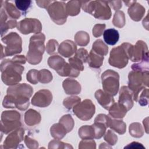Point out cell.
Returning <instances> with one entry per match:
<instances>
[{
  "label": "cell",
  "instance_id": "cell-50",
  "mask_svg": "<svg viewBox=\"0 0 149 149\" xmlns=\"http://www.w3.org/2000/svg\"><path fill=\"white\" fill-rule=\"evenodd\" d=\"M106 25L105 24H97L94 25L93 28V35L95 37H100L105 29Z\"/></svg>",
  "mask_w": 149,
  "mask_h": 149
},
{
  "label": "cell",
  "instance_id": "cell-5",
  "mask_svg": "<svg viewBox=\"0 0 149 149\" xmlns=\"http://www.w3.org/2000/svg\"><path fill=\"white\" fill-rule=\"evenodd\" d=\"M2 41L6 45L3 48L1 44V56L3 57L12 56L20 54L22 51V40L20 36L16 32H10L1 39Z\"/></svg>",
  "mask_w": 149,
  "mask_h": 149
},
{
  "label": "cell",
  "instance_id": "cell-20",
  "mask_svg": "<svg viewBox=\"0 0 149 149\" xmlns=\"http://www.w3.org/2000/svg\"><path fill=\"white\" fill-rule=\"evenodd\" d=\"M62 86L65 92L67 94L74 95L80 94L81 92V86L76 80L66 79L62 83Z\"/></svg>",
  "mask_w": 149,
  "mask_h": 149
},
{
  "label": "cell",
  "instance_id": "cell-58",
  "mask_svg": "<svg viewBox=\"0 0 149 149\" xmlns=\"http://www.w3.org/2000/svg\"><path fill=\"white\" fill-rule=\"evenodd\" d=\"M136 1H123V2L125 3V5H126V6L129 7L132 4H133Z\"/></svg>",
  "mask_w": 149,
  "mask_h": 149
},
{
  "label": "cell",
  "instance_id": "cell-33",
  "mask_svg": "<svg viewBox=\"0 0 149 149\" xmlns=\"http://www.w3.org/2000/svg\"><path fill=\"white\" fill-rule=\"evenodd\" d=\"M74 41L79 46H86L90 41L88 34L84 31H80L76 33L74 36Z\"/></svg>",
  "mask_w": 149,
  "mask_h": 149
},
{
  "label": "cell",
  "instance_id": "cell-42",
  "mask_svg": "<svg viewBox=\"0 0 149 149\" xmlns=\"http://www.w3.org/2000/svg\"><path fill=\"white\" fill-rule=\"evenodd\" d=\"M133 70H138L140 72L148 71V59H143L140 63H134L132 65Z\"/></svg>",
  "mask_w": 149,
  "mask_h": 149
},
{
  "label": "cell",
  "instance_id": "cell-6",
  "mask_svg": "<svg viewBox=\"0 0 149 149\" xmlns=\"http://www.w3.org/2000/svg\"><path fill=\"white\" fill-rule=\"evenodd\" d=\"M131 44L124 42L112 49L109 58V63L111 66L122 69L126 66L129 59V50Z\"/></svg>",
  "mask_w": 149,
  "mask_h": 149
},
{
  "label": "cell",
  "instance_id": "cell-55",
  "mask_svg": "<svg viewBox=\"0 0 149 149\" xmlns=\"http://www.w3.org/2000/svg\"><path fill=\"white\" fill-rule=\"evenodd\" d=\"M124 148H136V149H145V147L142 145V144L136 142V141H133L130 144H129L127 146H125Z\"/></svg>",
  "mask_w": 149,
  "mask_h": 149
},
{
  "label": "cell",
  "instance_id": "cell-30",
  "mask_svg": "<svg viewBox=\"0 0 149 149\" xmlns=\"http://www.w3.org/2000/svg\"><path fill=\"white\" fill-rule=\"evenodd\" d=\"M80 71L73 68L69 63L66 62L62 68L57 72V73L61 76H69L72 77H77L80 74Z\"/></svg>",
  "mask_w": 149,
  "mask_h": 149
},
{
  "label": "cell",
  "instance_id": "cell-16",
  "mask_svg": "<svg viewBox=\"0 0 149 149\" xmlns=\"http://www.w3.org/2000/svg\"><path fill=\"white\" fill-rule=\"evenodd\" d=\"M118 102L129 111L133 107V93L128 86H122L119 92Z\"/></svg>",
  "mask_w": 149,
  "mask_h": 149
},
{
  "label": "cell",
  "instance_id": "cell-14",
  "mask_svg": "<svg viewBox=\"0 0 149 149\" xmlns=\"http://www.w3.org/2000/svg\"><path fill=\"white\" fill-rule=\"evenodd\" d=\"M52 101V93L47 89H42L35 93L31 99V104L34 106L45 108L49 106Z\"/></svg>",
  "mask_w": 149,
  "mask_h": 149
},
{
  "label": "cell",
  "instance_id": "cell-44",
  "mask_svg": "<svg viewBox=\"0 0 149 149\" xmlns=\"http://www.w3.org/2000/svg\"><path fill=\"white\" fill-rule=\"evenodd\" d=\"M104 139L108 143L109 145L113 146L118 141V137L111 130H108L104 135Z\"/></svg>",
  "mask_w": 149,
  "mask_h": 149
},
{
  "label": "cell",
  "instance_id": "cell-24",
  "mask_svg": "<svg viewBox=\"0 0 149 149\" xmlns=\"http://www.w3.org/2000/svg\"><path fill=\"white\" fill-rule=\"evenodd\" d=\"M2 3L1 4V8H2L5 10L9 17L13 19H17L20 17L21 13L20 11L13 3L7 1H2Z\"/></svg>",
  "mask_w": 149,
  "mask_h": 149
},
{
  "label": "cell",
  "instance_id": "cell-12",
  "mask_svg": "<svg viewBox=\"0 0 149 149\" xmlns=\"http://www.w3.org/2000/svg\"><path fill=\"white\" fill-rule=\"evenodd\" d=\"M129 59L132 62L141 61L148 59V49L145 42L141 40L137 41L136 45H132L129 52Z\"/></svg>",
  "mask_w": 149,
  "mask_h": 149
},
{
  "label": "cell",
  "instance_id": "cell-8",
  "mask_svg": "<svg viewBox=\"0 0 149 149\" xmlns=\"http://www.w3.org/2000/svg\"><path fill=\"white\" fill-rule=\"evenodd\" d=\"M101 81L104 91L115 96L119 88V75L118 72L108 69L101 74Z\"/></svg>",
  "mask_w": 149,
  "mask_h": 149
},
{
  "label": "cell",
  "instance_id": "cell-19",
  "mask_svg": "<svg viewBox=\"0 0 149 149\" xmlns=\"http://www.w3.org/2000/svg\"><path fill=\"white\" fill-rule=\"evenodd\" d=\"M145 11L144 7L136 1L129 7L127 12L129 16L133 20L139 22L144 16Z\"/></svg>",
  "mask_w": 149,
  "mask_h": 149
},
{
  "label": "cell",
  "instance_id": "cell-39",
  "mask_svg": "<svg viewBox=\"0 0 149 149\" xmlns=\"http://www.w3.org/2000/svg\"><path fill=\"white\" fill-rule=\"evenodd\" d=\"M81 101L80 97L77 96H71L66 98L63 101V105L68 109H70Z\"/></svg>",
  "mask_w": 149,
  "mask_h": 149
},
{
  "label": "cell",
  "instance_id": "cell-41",
  "mask_svg": "<svg viewBox=\"0 0 149 149\" xmlns=\"http://www.w3.org/2000/svg\"><path fill=\"white\" fill-rule=\"evenodd\" d=\"M48 148H73L69 144L65 143L62 141H59V140L55 139L51 141L48 144Z\"/></svg>",
  "mask_w": 149,
  "mask_h": 149
},
{
  "label": "cell",
  "instance_id": "cell-2",
  "mask_svg": "<svg viewBox=\"0 0 149 149\" xmlns=\"http://www.w3.org/2000/svg\"><path fill=\"white\" fill-rule=\"evenodd\" d=\"M45 35L40 33L32 36L30 39L29 51L27 54V61L31 65H37L41 62L45 51Z\"/></svg>",
  "mask_w": 149,
  "mask_h": 149
},
{
  "label": "cell",
  "instance_id": "cell-53",
  "mask_svg": "<svg viewBox=\"0 0 149 149\" xmlns=\"http://www.w3.org/2000/svg\"><path fill=\"white\" fill-rule=\"evenodd\" d=\"M12 60L17 63H19L20 65H23L25 64L27 59L24 56V55H16L15 56H14Z\"/></svg>",
  "mask_w": 149,
  "mask_h": 149
},
{
  "label": "cell",
  "instance_id": "cell-23",
  "mask_svg": "<svg viewBox=\"0 0 149 149\" xmlns=\"http://www.w3.org/2000/svg\"><path fill=\"white\" fill-rule=\"evenodd\" d=\"M103 38L107 44L114 45L119 40V34L118 31L115 29H108L104 31Z\"/></svg>",
  "mask_w": 149,
  "mask_h": 149
},
{
  "label": "cell",
  "instance_id": "cell-22",
  "mask_svg": "<svg viewBox=\"0 0 149 149\" xmlns=\"http://www.w3.org/2000/svg\"><path fill=\"white\" fill-rule=\"evenodd\" d=\"M109 115L113 118L122 119L126 114V108L119 102H114L109 108Z\"/></svg>",
  "mask_w": 149,
  "mask_h": 149
},
{
  "label": "cell",
  "instance_id": "cell-28",
  "mask_svg": "<svg viewBox=\"0 0 149 149\" xmlns=\"http://www.w3.org/2000/svg\"><path fill=\"white\" fill-rule=\"evenodd\" d=\"M81 3L80 1H70L66 3V13L69 16H74L77 15L80 12Z\"/></svg>",
  "mask_w": 149,
  "mask_h": 149
},
{
  "label": "cell",
  "instance_id": "cell-35",
  "mask_svg": "<svg viewBox=\"0 0 149 149\" xmlns=\"http://www.w3.org/2000/svg\"><path fill=\"white\" fill-rule=\"evenodd\" d=\"M59 122L63 126L67 133L71 132L74 125L73 119L69 114H66L62 116L60 118Z\"/></svg>",
  "mask_w": 149,
  "mask_h": 149
},
{
  "label": "cell",
  "instance_id": "cell-45",
  "mask_svg": "<svg viewBox=\"0 0 149 149\" xmlns=\"http://www.w3.org/2000/svg\"><path fill=\"white\" fill-rule=\"evenodd\" d=\"M57 47L58 48V41L54 39H51L47 42L45 47V49L48 54L52 55L56 52Z\"/></svg>",
  "mask_w": 149,
  "mask_h": 149
},
{
  "label": "cell",
  "instance_id": "cell-48",
  "mask_svg": "<svg viewBox=\"0 0 149 149\" xmlns=\"http://www.w3.org/2000/svg\"><path fill=\"white\" fill-rule=\"evenodd\" d=\"M38 71L36 69H31L26 74L27 80L33 84H36L38 81L37 79V74Z\"/></svg>",
  "mask_w": 149,
  "mask_h": 149
},
{
  "label": "cell",
  "instance_id": "cell-1",
  "mask_svg": "<svg viewBox=\"0 0 149 149\" xmlns=\"http://www.w3.org/2000/svg\"><path fill=\"white\" fill-rule=\"evenodd\" d=\"M24 69V66L14 62L12 59H4L1 63L2 81L10 86L19 84L22 80V74Z\"/></svg>",
  "mask_w": 149,
  "mask_h": 149
},
{
  "label": "cell",
  "instance_id": "cell-4",
  "mask_svg": "<svg viewBox=\"0 0 149 149\" xmlns=\"http://www.w3.org/2000/svg\"><path fill=\"white\" fill-rule=\"evenodd\" d=\"M148 71L140 72L132 70L128 75V87L133 93V100L137 101L139 93L148 86Z\"/></svg>",
  "mask_w": 149,
  "mask_h": 149
},
{
  "label": "cell",
  "instance_id": "cell-3",
  "mask_svg": "<svg viewBox=\"0 0 149 149\" xmlns=\"http://www.w3.org/2000/svg\"><path fill=\"white\" fill-rule=\"evenodd\" d=\"M82 9L95 18L101 20H108L111 18L112 12L108 1H81Z\"/></svg>",
  "mask_w": 149,
  "mask_h": 149
},
{
  "label": "cell",
  "instance_id": "cell-38",
  "mask_svg": "<svg viewBox=\"0 0 149 149\" xmlns=\"http://www.w3.org/2000/svg\"><path fill=\"white\" fill-rule=\"evenodd\" d=\"M125 16L123 12L119 10H116L112 20L113 24L118 28H122L125 26Z\"/></svg>",
  "mask_w": 149,
  "mask_h": 149
},
{
  "label": "cell",
  "instance_id": "cell-21",
  "mask_svg": "<svg viewBox=\"0 0 149 149\" xmlns=\"http://www.w3.org/2000/svg\"><path fill=\"white\" fill-rule=\"evenodd\" d=\"M41 120V117L40 113L34 109H30L24 113V122L29 126L38 125L40 123Z\"/></svg>",
  "mask_w": 149,
  "mask_h": 149
},
{
  "label": "cell",
  "instance_id": "cell-47",
  "mask_svg": "<svg viewBox=\"0 0 149 149\" xmlns=\"http://www.w3.org/2000/svg\"><path fill=\"white\" fill-rule=\"evenodd\" d=\"M148 88L147 87L144 88L142 91L141 94L138 97L137 101L139 104L141 106H146L148 104Z\"/></svg>",
  "mask_w": 149,
  "mask_h": 149
},
{
  "label": "cell",
  "instance_id": "cell-43",
  "mask_svg": "<svg viewBox=\"0 0 149 149\" xmlns=\"http://www.w3.org/2000/svg\"><path fill=\"white\" fill-rule=\"evenodd\" d=\"M17 23L16 20H9L6 21L5 23L1 25V36L2 37L4 34H5L7 31L10 29H13L17 27Z\"/></svg>",
  "mask_w": 149,
  "mask_h": 149
},
{
  "label": "cell",
  "instance_id": "cell-32",
  "mask_svg": "<svg viewBox=\"0 0 149 149\" xmlns=\"http://www.w3.org/2000/svg\"><path fill=\"white\" fill-rule=\"evenodd\" d=\"M79 135L81 139H94V131L92 125L82 126L79 129Z\"/></svg>",
  "mask_w": 149,
  "mask_h": 149
},
{
  "label": "cell",
  "instance_id": "cell-9",
  "mask_svg": "<svg viewBox=\"0 0 149 149\" xmlns=\"http://www.w3.org/2000/svg\"><path fill=\"white\" fill-rule=\"evenodd\" d=\"M48 13L51 20L59 25L63 24L68 17L66 10V3L62 1H53L47 8Z\"/></svg>",
  "mask_w": 149,
  "mask_h": 149
},
{
  "label": "cell",
  "instance_id": "cell-54",
  "mask_svg": "<svg viewBox=\"0 0 149 149\" xmlns=\"http://www.w3.org/2000/svg\"><path fill=\"white\" fill-rule=\"evenodd\" d=\"M108 3H109L111 8L116 10H119V9H120L122 6V1H108Z\"/></svg>",
  "mask_w": 149,
  "mask_h": 149
},
{
  "label": "cell",
  "instance_id": "cell-26",
  "mask_svg": "<svg viewBox=\"0 0 149 149\" xmlns=\"http://www.w3.org/2000/svg\"><path fill=\"white\" fill-rule=\"evenodd\" d=\"M47 63L51 68L54 69L56 72H58L62 68L66 63V62L61 56L54 55L49 57Z\"/></svg>",
  "mask_w": 149,
  "mask_h": 149
},
{
  "label": "cell",
  "instance_id": "cell-27",
  "mask_svg": "<svg viewBox=\"0 0 149 149\" xmlns=\"http://www.w3.org/2000/svg\"><path fill=\"white\" fill-rule=\"evenodd\" d=\"M108 127L119 134H123L126 130V125L122 120L109 118Z\"/></svg>",
  "mask_w": 149,
  "mask_h": 149
},
{
  "label": "cell",
  "instance_id": "cell-11",
  "mask_svg": "<svg viewBox=\"0 0 149 149\" xmlns=\"http://www.w3.org/2000/svg\"><path fill=\"white\" fill-rule=\"evenodd\" d=\"M17 29L23 34H38L42 30V24L37 19L25 18L17 23Z\"/></svg>",
  "mask_w": 149,
  "mask_h": 149
},
{
  "label": "cell",
  "instance_id": "cell-51",
  "mask_svg": "<svg viewBox=\"0 0 149 149\" xmlns=\"http://www.w3.org/2000/svg\"><path fill=\"white\" fill-rule=\"evenodd\" d=\"M88 55V52L86 49L83 48H80L77 51H76L74 54V56L80 59L81 61H82L83 63H86L87 60Z\"/></svg>",
  "mask_w": 149,
  "mask_h": 149
},
{
  "label": "cell",
  "instance_id": "cell-46",
  "mask_svg": "<svg viewBox=\"0 0 149 149\" xmlns=\"http://www.w3.org/2000/svg\"><path fill=\"white\" fill-rule=\"evenodd\" d=\"M69 63L73 68L79 71H83L84 70L83 62L80 59L74 56L69 59Z\"/></svg>",
  "mask_w": 149,
  "mask_h": 149
},
{
  "label": "cell",
  "instance_id": "cell-17",
  "mask_svg": "<svg viewBox=\"0 0 149 149\" xmlns=\"http://www.w3.org/2000/svg\"><path fill=\"white\" fill-rule=\"evenodd\" d=\"M77 51L76 45L71 40H66L62 42L58 46V51L61 55L68 58L72 56Z\"/></svg>",
  "mask_w": 149,
  "mask_h": 149
},
{
  "label": "cell",
  "instance_id": "cell-31",
  "mask_svg": "<svg viewBox=\"0 0 149 149\" xmlns=\"http://www.w3.org/2000/svg\"><path fill=\"white\" fill-rule=\"evenodd\" d=\"M94 52L101 56H105L108 52V46L101 39L97 40L93 44L92 49Z\"/></svg>",
  "mask_w": 149,
  "mask_h": 149
},
{
  "label": "cell",
  "instance_id": "cell-25",
  "mask_svg": "<svg viewBox=\"0 0 149 149\" xmlns=\"http://www.w3.org/2000/svg\"><path fill=\"white\" fill-rule=\"evenodd\" d=\"M103 61V56L97 54L91 49L88 55L87 62L91 68L98 69L102 65Z\"/></svg>",
  "mask_w": 149,
  "mask_h": 149
},
{
  "label": "cell",
  "instance_id": "cell-36",
  "mask_svg": "<svg viewBox=\"0 0 149 149\" xmlns=\"http://www.w3.org/2000/svg\"><path fill=\"white\" fill-rule=\"evenodd\" d=\"M129 133L134 137L139 138L143 136L144 130L141 125L138 122H134L129 126Z\"/></svg>",
  "mask_w": 149,
  "mask_h": 149
},
{
  "label": "cell",
  "instance_id": "cell-52",
  "mask_svg": "<svg viewBox=\"0 0 149 149\" xmlns=\"http://www.w3.org/2000/svg\"><path fill=\"white\" fill-rule=\"evenodd\" d=\"M24 143L26 144L27 147L29 148H37L38 146V142L34 139L30 138L28 136H25Z\"/></svg>",
  "mask_w": 149,
  "mask_h": 149
},
{
  "label": "cell",
  "instance_id": "cell-18",
  "mask_svg": "<svg viewBox=\"0 0 149 149\" xmlns=\"http://www.w3.org/2000/svg\"><path fill=\"white\" fill-rule=\"evenodd\" d=\"M94 95L98 102L105 109L108 110L115 102L113 96L106 93L102 90H97Z\"/></svg>",
  "mask_w": 149,
  "mask_h": 149
},
{
  "label": "cell",
  "instance_id": "cell-37",
  "mask_svg": "<svg viewBox=\"0 0 149 149\" xmlns=\"http://www.w3.org/2000/svg\"><path fill=\"white\" fill-rule=\"evenodd\" d=\"M37 79L38 81L41 83H48L52 80V74L49 70L43 69L38 71L37 74Z\"/></svg>",
  "mask_w": 149,
  "mask_h": 149
},
{
  "label": "cell",
  "instance_id": "cell-13",
  "mask_svg": "<svg viewBox=\"0 0 149 149\" xmlns=\"http://www.w3.org/2000/svg\"><path fill=\"white\" fill-rule=\"evenodd\" d=\"M33 93L32 87L26 83L17 84L9 86L7 89V94L15 98H30Z\"/></svg>",
  "mask_w": 149,
  "mask_h": 149
},
{
  "label": "cell",
  "instance_id": "cell-29",
  "mask_svg": "<svg viewBox=\"0 0 149 149\" xmlns=\"http://www.w3.org/2000/svg\"><path fill=\"white\" fill-rule=\"evenodd\" d=\"M50 133L51 136L57 140L63 139L67 133L65 128L59 122L54 124L50 128Z\"/></svg>",
  "mask_w": 149,
  "mask_h": 149
},
{
  "label": "cell",
  "instance_id": "cell-56",
  "mask_svg": "<svg viewBox=\"0 0 149 149\" xmlns=\"http://www.w3.org/2000/svg\"><path fill=\"white\" fill-rule=\"evenodd\" d=\"M36 2L39 7L47 9L48 6L52 3L53 1H36Z\"/></svg>",
  "mask_w": 149,
  "mask_h": 149
},
{
  "label": "cell",
  "instance_id": "cell-34",
  "mask_svg": "<svg viewBox=\"0 0 149 149\" xmlns=\"http://www.w3.org/2000/svg\"><path fill=\"white\" fill-rule=\"evenodd\" d=\"M92 126L94 131V139H96L101 138L105 133L106 129L108 127L105 123L100 122H94Z\"/></svg>",
  "mask_w": 149,
  "mask_h": 149
},
{
  "label": "cell",
  "instance_id": "cell-15",
  "mask_svg": "<svg viewBox=\"0 0 149 149\" xmlns=\"http://www.w3.org/2000/svg\"><path fill=\"white\" fill-rule=\"evenodd\" d=\"M24 130L22 127L13 130L5 139L3 147V148H15L18 147L19 144L23 140Z\"/></svg>",
  "mask_w": 149,
  "mask_h": 149
},
{
  "label": "cell",
  "instance_id": "cell-49",
  "mask_svg": "<svg viewBox=\"0 0 149 149\" xmlns=\"http://www.w3.org/2000/svg\"><path fill=\"white\" fill-rule=\"evenodd\" d=\"M95 143L93 139H83L79 143V148H95Z\"/></svg>",
  "mask_w": 149,
  "mask_h": 149
},
{
  "label": "cell",
  "instance_id": "cell-40",
  "mask_svg": "<svg viewBox=\"0 0 149 149\" xmlns=\"http://www.w3.org/2000/svg\"><path fill=\"white\" fill-rule=\"evenodd\" d=\"M31 1L29 0H16L15 1L16 8L18 10H21L24 13L29 9L31 5Z\"/></svg>",
  "mask_w": 149,
  "mask_h": 149
},
{
  "label": "cell",
  "instance_id": "cell-7",
  "mask_svg": "<svg viewBox=\"0 0 149 149\" xmlns=\"http://www.w3.org/2000/svg\"><path fill=\"white\" fill-rule=\"evenodd\" d=\"M20 114L16 111H3L1 115V132L8 134L20 127Z\"/></svg>",
  "mask_w": 149,
  "mask_h": 149
},
{
  "label": "cell",
  "instance_id": "cell-10",
  "mask_svg": "<svg viewBox=\"0 0 149 149\" xmlns=\"http://www.w3.org/2000/svg\"><path fill=\"white\" fill-rule=\"evenodd\" d=\"M95 111V105L89 99L80 102L73 108L74 114L82 120H88L91 119Z\"/></svg>",
  "mask_w": 149,
  "mask_h": 149
},
{
  "label": "cell",
  "instance_id": "cell-57",
  "mask_svg": "<svg viewBox=\"0 0 149 149\" xmlns=\"http://www.w3.org/2000/svg\"><path fill=\"white\" fill-rule=\"evenodd\" d=\"M143 124H144V126H146V132L147 133H148V118H146L145 119H144L143 120Z\"/></svg>",
  "mask_w": 149,
  "mask_h": 149
}]
</instances>
